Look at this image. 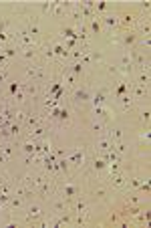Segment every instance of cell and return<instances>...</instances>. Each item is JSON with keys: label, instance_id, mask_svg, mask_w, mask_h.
I'll use <instances>...</instances> for the list:
<instances>
[{"label": "cell", "instance_id": "1", "mask_svg": "<svg viewBox=\"0 0 151 228\" xmlns=\"http://www.w3.org/2000/svg\"><path fill=\"white\" fill-rule=\"evenodd\" d=\"M63 194L67 196V198H73V196L79 194V190H77V186H75V184H65V188H63Z\"/></svg>", "mask_w": 151, "mask_h": 228}, {"label": "cell", "instance_id": "2", "mask_svg": "<svg viewBox=\"0 0 151 228\" xmlns=\"http://www.w3.org/2000/svg\"><path fill=\"white\" fill-rule=\"evenodd\" d=\"M42 214V210H40V206H30L28 208V220H35V218H40Z\"/></svg>", "mask_w": 151, "mask_h": 228}, {"label": "cell", "instance_id": "3", "mask_svg": "<svg viewBox=\"0 0 151 228\" xmlns=\"http://www.w3.org/2000/svg\"><path fill=\"white\" fill-rule=\"evenodd\" d=\"M91 97H89V93H87V89H77V93H75V101H89Z\"/></svg>", "mask_w": 151, "mask_h": 228}, {"label": "cell", "instance_id": "4", "mask_svg": "<svg viewBox=\"0 0 151 228\" xmlns=\"http://www.w3.org/2000/svg\"><path fill=\"white\" fill-rule=\"evenodd\" d=\"M52 53L58 55V57H69V48H65L63 45H57L55 48H52Z\"/></svg>", "mask_w": 151, "mask_h": 228}, {"label": "cell", "instance_id": "5", "mask_svg": "<svg viewBox=\"0 0 151 228\" xmlns=\"http://www.w3.org/2000/svg\"><path fill=\"white\" fill-rule=\"evenodd\" d=\"M70 160L75 161L77 166H83V160H85V153H83V151H75V153L70 156Z\"/></svg>", "mask_w": 151, "mask_h": 228}, {"label": "cell", "instance_id": "6", "mask_svg": "<svg viewBox=\"0 0 151 228\" xmlns=\"http://www.w3.org/2000/svg\"><path fill=\"white\" fill-rule=\"evenodd\" d=\"M119 99H121V105H123V109H125V111H129V109H131V97H129V95H121Z\"/></svg>", "mask_w": 151, "mask_h": 228}, {"label": "cell", "instance_id": "7", "mask_svg": "<svg viewBox=\"0 0 151 228\" xmlns=\"http://www.w3.org/2000/svg\"><path fill=\"white\" fill-rule=\"evenodd\" d=\"M22 149H24V153H26V156H30L32 151H36V141H32V143H24Z\"/></svg>", "mask_w": 151, "mask_h": 228}, {"label": "cell", "instance_id": "8", "mask_svg": "<svg viewBox=\"0 0 151 228\" xmlns=\"http://www.w3.org/2000/svg\"><path fill=\"white\" fill-rule=\"evenodd\" d=\"M93 166H95V170H103V168H107V161H105V158H97Z\"/></svg>", "mask_w": 151, "mask_h": 228}, {"label": "cell", "instance_id": "9", "mask_svg": "<svg viewBox=\"0 0 151 228\" xmlns=\"http://www.w3.org/2000/svg\"><path fill=\"white\" fill-rule=\"evenodd\" d=\"M113 184H115L117 188H121V186L125 184V178H123V176H113Z\"/></svg>", "mask_w": 151, "mask_h": 228}, {"label": "cell", "instance_id": "10", "mask_svg": "<svg viewBox=\"0 0 151 228\" xmlns=\"http://www.w3.org/2000/svg\"><path fill=\"white\" fill-rule=\"evenodd\" d=\"M26 73H28V77H40V75H42V73H40L38 69H35V67H28Z\"/></svg>", "mask_w": 151, "mask_h": 228}, {"label": "cell", "instance_id": "11", "mask_svg": "<svg viewBox=\"0 0 151 228\" xmlns=\"http://www.w3.org/2000/svg\"><path fill=\"white\" fill-rule=\"evenodd\" d=\"M123 41H125V45H131V43L135 41V34H133V33H127L125 36H123Z\"/></svg>", "mask_w": 151, "mask_h": 228}, {"label": "cell", "instance_id": "12", "mask_svg": "<svg viewBox=\"0 0 151 228\" xmlns=\"http://www.w3.org/2000/svg\"><path fill=\"white\" fill-rule=\"evenodd\" d=\"M105 24H107V26H115V24H117V16H107V18H105Z\"/></svg>", "mask_w": 151, "mask_h": 228}, {"label": "cell", "instance_id": "13", "mask_svg": "<svg viewBox=\"0 0 151 228\" xmlns=\"http://www.w3.org/2000/svg\"><path fill=\"white\" fill-rule=\"evenodd\" d=\"M55 210H57V212H63V210H65V202H60V200L55 202Z\"/></svg>", "mask_w": 151, "mask_h": 228}, {"label": "cell", "instance_id": "14", "mask_svg": "<svg viewBox=\"0 0 151 228\" xmlns=\"http://www.w3.org/2000/svg\"><path fill=\"white\" fill-rule=\"evenodd\" d=\"M81 71H83V63H77V65L73 67V73H75V75H79Z\"/></svg>", "mask_w": 151, "mask_h": 228}, {"label": "cell", "instance_id": "15", "mask_svg": "<svg viewBox=\"0 0 151 228\" xmlns=\"http://www.w3.org/2000/svg\"><path fill=\"white\" fill-rule=\"evenodd\" d=\"M35 57V51H32V48H26V51H24V59H32Z\"/></svg>", "mask_w": 151, "mask_h": 228}, {"label": "cell", "instance_id": "16", "mask_svg": "<svg viewBox=\"0 0 151 228\" xmlns=\"http://www.w3.org/2000/svg\"><path fill=\"white\" fill-rule=\"evenodd\" d=\"M36 123H38V117H36V115H30V117H28V125H36Z\"/></svg>", "mask_w": 151, "mask_h": 228}, {"label": "cell", "instance_id": "17", "mask_svg": "<svg viewBox=\"0 0 151 228\" xmlns=\"http://www.w3.org/2000/svg\"><path fill=\"white\" fill-rule=\"evenodd\" d=\"M18 89H20V85H18V83H10V93H12V95L18 91Z\"/></svg>", "mask_w": 151, "mask_h": 228}, {"label": "cell", "instance_id": "18", "mask_svg": "<svg viewBox=\"0 0 151 228\" xmlns=\"http://www.w3.org/2000/svg\"><path fill=\"white\" fill-rule=\"evenodd\" d=\"M91 28H93L95 33H99V28H101V24H99V20H93V22H91Z\"/></svg>", "mask_w": 151, "mask_h": 228}, {"label": "cell", "instance_id": "19", "mask_svg": "<svg viewBox=\"0 0 151 228\" xmlns=\"http://www.w3.org/2000/svg\"><path fill=\"white\" fill-rule=\"evenodd\" d=\"M4 55H6V57H14L16 51H14V48H4Z\"/></svg>", "mask_w": 151, "mask_h": 228}, {"label": "cell", "instance_id": "20", "mask_svg": "<svg viewBox=\"0 0 151 228\" xmlns=\"http://www.w3.org/2000/svg\"><path fill=\"white\" fill-rule=\"evenodd\" d=\"M125 89H127V85H125V83H121V85H119V89H117V95H123Z\"/></svg>", "mask_w": 151, "mask_h": 228}, {"label": "cell", "instance_id": "21", "mask_svg": "<svg viewBox=\"0 0 151 228\" xmlns=\"http://www.w3.org/2000/svg\"><path fill=\"white\" fill-rule=\"evenodd\" d=\"M107 8V2H99V6H97V10H105Z\"/></svg>", "mask_w": 151, "mask_h": 228}, {"label": "cell", "instance_id": "22", "mask_svg": "<svg viewBox=\"0 0 151 228\" xmlns=\"http://www.w3.org/2000/svg\"><path fill=\"white\" fill-rule=\"evenodd\" d=\"M45 57H48V59H50V57H55V53H52L50 48H47V51H45Z\"/></svg>", "mask_w": 151, "mask_h": 228}, {"label": "cell", "instance_id": "23", "mask_svg": "<svg viewBox=\"0 0 151 228\" xmlns=\"http://www.w3.org/2000/svg\"><path fill=\"white\" fill-rule=\"evenodd\" d=\"M12 206H14V208H18V206H20V200H18V198H14V200H12Z\"/></svg>", "mask_w": 151, "mask_h": 228}, {"label": "cell", "instance_id": "24", "mask_svg": "<svg viewBox=\"0 0 151 228\" xmlns=\"http://www.w3.org/2000/svg\"><path fill=\"white\" fill-rule=\"evenodd\" d=\"M4 57H6V55H4V53H0V65L4 63Z\"/></svg>", "mask_w": 151, "mask_h": 228}]
</instances>
